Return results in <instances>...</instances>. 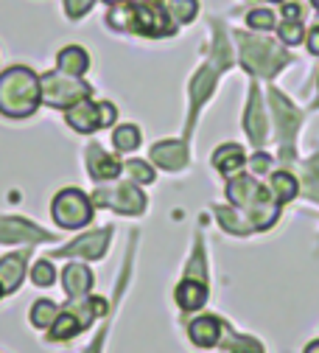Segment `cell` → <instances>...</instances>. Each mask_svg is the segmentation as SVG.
Wrapping results in <instances>:
<instances>
[{
  "label": "cell",
  "mask_w": 319,
  "mask_h": 353,
  "mask_svg": "<svg viewBox=\"0 0 319 353\" xmlns=\"http://www.w3.org/2000/svg\"><path fill=\"white\" fill-rule=\"evenodd\" d=\"M51 239L45 230L34 228L31 222H23V219H6V222H0V241L3 244H31V241H45Z\"/></svg>",
  "instance_id": "obj_9"
},
{
  "label": "cell",
  "mask_w": 319,
  "mask_h": 353,
  "mask_svg": "<svg viewBox=\"0 0 319 353\" xmlns=\"http://www.w3.org/2000/svg\"><path fill=\"white\" fill-rule=\"evenodd\" d=\"M110 236L112 230L104 228L99 233H90V236H81L79 241H73L68 250H59V255H81V258H101L107 244H110Z\"/></svg>",
  "instance_id": "obj_10"
},
{
  "label": "cell",
  "mask_w": 319,
  "mask_h": 353,
  "mask_svg": "<svg viewBox=\"0 0 319 353\" xmlns=\"http://www.w3.org/2000/svg\"><path fill=\"white\" fill-rule=\"evenodd\" d=\"M205 300H207V286L199 283V281H194V278L182 281L176 286V303L185 308V312H196V308L205 305Z\"/></svg>",
  "instance_id": "obj_17"
},
{
  "label": "cell",
  "mask_w": 319,
  "mask_h": 353,
  "mask_svg": "<svg viewBox=\"0 0 319 353\" xmlns=\"http://www.w3.org/2000/svg\"><path fill=\"white\" fill-rule=\"evenodd\" d=\"M269 99H271V112H275V118H278L280 138H291V132L297 129V110H294L291 101H289L286 96H280L278 90H271Z\"/></svg>",
  "instance_id": "obj_13"
},
{
  "label": "cell",
  "mask_w": 319,
  "mask_h": 353,
  "mask_svg": "<svg viewBox=\"0 0 319 353\" xmlns=\"http://www.w3.org/2000/svg\"><path fill=\"white\" fill-rule=\"evenodd\" d=\"M25 255H28V250L6 255L3 261H0V289H3V294L17 292V286L23 283V278H25Z\"/></svg>",
  "instance_id": "obj_11"
},
{
  "label": "cell",
  "mask_w": 319,
  "mask_h": 353,
  "mask_svg": "<svg viewBox=\"0 0 319 353\" xmlns=\"http://www.w3.org/2000/svg\"><path fill=\"white\" fill-rule=\"evenodd\" d=\"M247 23H249L252 28H260V31H266V28H271V26H275V14H271L269 9H255V12H249Z\"/></svg>",
  "instance_id": "obj_30"
},
{
  "label": "cell",
  "mask_w": 319,
  "mask_h": 353,
  "mask_svg": "<svg viewBox=\"0 0 319 353\" xmlns=\"http://www.w3.org/2000/svg\"><path fill=\"white\" fill-rule=\"evenodd\" d=\"M227 196H230V202L236 208H241L255 230H266L269 225L278 222V205L275 196L266 194L252 176H233L230 183H227Z\"/></svg>",
  "instance_id": "obj_2"
},
{
  "label": "cell",
  "mask_w": 319,
  "mask_h": 353,
  "mask_svg": "<svg viewBox=\"0 0 319 353\" xmlns=\"http://www.w3.org/2000/svg\"><path fill=\"white\" fill-rule=\"evenodd\" d=\"M0 294H3V289H0Z\"/></svg>",
  "instance_id": "obj_42"
},
{
  "label": "cell",
  "mask_w": 319,
  "mask_h": 353,
  "mask_svg": "<svg viewBox=\"0 0 319 353\" xmlns=\"http://www.w3.org/2000/svg\"><path fill=\"white\" fill-rule=\"evenodd\" d=\"M62 281H65L68 294L79 300V297H84L90 292V286H93V272H90L84 263H68Z\"/></svg>",
  "instance_id": "obj_16"
},
{
  "label": "cell",
  "mask_w": 319,
  "mask_h": 353,
  "mask_svg": "<svg viewBox=\"0 0 319 353\" xmlns=\"http://www.w3.org/2000/svg\"><path fill=\"white\" fill-rule=\"evenodd\" d=\"M39 87H42V101L51 107H73L76 101L90 96V87L79 76H70L62 70L45 73L39 79Z\"/></svg>",
  "instance_id": "obj_3"
},
{
  "label": "cell",
  "mask_w": 319,
  "mask_h": 353,
  "mask_svg": "<svg viewBox=\"0 0 319 353\" xmlns=\"http://www.w3.org/2000/svg\"><path fill=\"white\" fill-rule=\"evenodd\" d=\"M90 6H93V0H68V14H70L73 20H79Z\"/></svg>",
  "instance_id": "obj_33"
},
{
  "label": "cell",
  "mask_w": 319,
  "mask_h": 353,
  "mask_svg": "<svg viewBox=\"0 0 319 353\" xmlns=\"http://www.w3.org/2000/svg\"><path fill=\"white\" fill-rule=\"evenodd\" d=\"M56 317H59V308H56V303H51V300H39V303H34V308H31V323H34L37 328L54 325Z\"/></svg>",
  "instance_id": "obj_22"
},
{
  "label": "cell",
  "mask_w": 319,
  "mask_h": 353,
  "mask_svg": "<svg viewBox=\"0 0 319 353\" xmlns=\"http://www.w3.org/2000/svg\"><path fill=\"white\" fill-rule=\"evenodd\" d=\"M305 353H319V342H311V345L305 347Z\"/></svg>",
  "instance_id": "obj_38"
},
{
  "label": "cell",
  "mask_w": 319,
  "mask_h": 353,
  "mask_svg": "<svg viewBox=\"0 0 319 353\" xmlns=\"http://www.w3.org/2000/svg\"><path fill=\"white\" fill-rule=\"evenodd\" d=\"M152 157L160 168H168V171H176L188 163V149L185 143H179V141H165V143H157L152 149Z\"/></svg>",
  "instance_id": "obj_12"
},
{
  "label": "cell",
  "mask_w": 319,
  "mask_h": 353,
  "mask_svg": "<svg viewBox=\"0 0 319 353\" xmlns=\"http://www.w3.org/2000/svg\"><path fill=\"white\" fill-rule=\"evenodd\" d=\"M269 165H271V157H269V154H255V157H252V168H255L258 174L269 171Z\"/></svg>",
  "instance_id": "obj_35"
},
{
  "label": "cell",
  "mask_w": 319,
  "mask_h": 353,
  "mask_svg": "<svg viewBox=\"0 0 319 353\" xmlns=\"http://www.w3.org/2000/svg\"><path fill=\"white\" fill-rule=\"evenodd\" d=\"M271 191H275V199H278V202H289V199H294V196H297L300 183L294 180L291 174L278 171L275 176H271Z\"/></svg>",
  "instance_id": "obj_21"
},
{
  "label": "cell",
  "mask_w": 319,
  "mask_h": 353,
  "mask_svg": "<svg viewBox=\"0 0 319 353\" xmlns=\"http://www.w3.org/2000/svg\"><path fill=\"white\" fill-rule=\"evenodd\" d=\"M244 126H247V132H249L252 143L260 146L263 138H266V112H263V107H260V96H258L255 87H252V93H249V107H247Z\"/></svg>",
  "instance_id": "obj_14"
},
{
  "label": "cell",
  "mask_w": 319,
  "mask_h": 353,
  "mask_svg": "<svg viewBox=\"0 0 319 353\" xmlns=\"http://www.w3.org/2000/svg\"><path fill=\"white\" fill-rule=\"evenodd\" d=\"M68 110H70V112H68V123H70L76 132H81V135L101 129V104L90 101V99H81V101H76V104L68 107Z\"/></svg>",
  "instance_id": "obj_8"
},
{
  "label": "cell",
  "mask_w": 319,
  "mask_h": 353,
  "mask_svg": "<svg viewBox=\"0 0 319 353\" xmlns=\"http://www.w3.org/2000/svg\"><path fill=\"white\" fill-rule=\"evenodd\" d=\"M126 171H129L132 180L141 183V185H146V183L154 180V171H152L146 163H141V160H129V163H126Z\"/></svg>",
  "instance_id": "obj_27"
},
{
  "label": "cell",
  "mask_w": 319,
  "mask_h": 353,
  "mask_svg": "<svg viewBox=\"0 0 319 353\" xmlns=\"http://www.w3.org/2000/svg\"><path fill=\"white\" fill-rule=\"evenodd\" d=\"M42 101V87L34 70L12 68L0 76V112L12 118L31 115Z\"/></svg>",
  "instance_id": "obj_1"
},
{
  "label": "cell",
  "mask_w": 319,
  "mask_h": 353,
  "mask_svg": "<svg viewBox=\"0 0 319 353\" xmlns=\"http://www.w3.org/2000/svg\"><path fill=\"white\" fill-rule=\"evenodd\" d=\"M54 222L65 230H79L84 225H90V219H93V199L84 196L81 191L76 188H68L62 194H56L54 199Z\"/></svg>",
  "instance_id": "obj_4"
},
{
  "label": "cell",
  "mask_w": 319,
  "mask_h": 353,
  "mask_svg": "<svg viewBox=\"0 0 319 353\" xmlns=\"http://www.w3.org/2000/svg\"><path fill=\"white\" fill-rule=\"evenodd\" d=\"M87 168L90 174L96 176V180H115V176L121 174V163L110 154H104L99 146L90 149V157H87Z\"/></svg>",
  "instance_id": "obj_18"
},
{
  "label": "cell",
  "mask_w": 319,
  "mask_h": 353,
  "mask_svg": "<svg viewBox=\"0 0 319 353\" xmlns=\"http://www.w3.org/2000/svg\"><path fill=\"white\" fill-rule=\"evenodd\" d=\"M31 278H34L37 286H51L56 281V272H54V267H51L48 261H39L37 267L31 270Z\"/></svg>",
  "instance_id": "obj_29"
},
{
  "label": "cell",
  "mask_w": 319,
  "mask_h": 353,
  "mask_svg": "<svg viewBox=\"0 0 319 353\" xmlns=\"http://www.w3.org/2000/svg\"><path fill=\"white\" fill-rule=\"evenodd\" d=\"M213 81H216V70H202L196 79H194V84H191V96H194V110H199V104H202V99H207L210 96V87H213Z\"/></svg>",
  "instance_id": "obj_25"
},
{
  "label": "cell",
  "mask_w": 319,
  "mask_h": 353,
  "mask_svg": "<svg viewBox=\"0 0 319 353\" xmlns=\"http://www.w3.org/2000/svg\"><path fill=\"white\" fill-rule=\"evenodd\" d=\"M129 28L141 31L146 37H168V34H174V23L165 17V12L160 6H132Z\"/></svg>",
  "instance_id": "obj_6"
},
{
  "label": "cell",
  "mask_w": 319,
  "mask_h": 353,
  "mask_svg": "<svg viewBox=\"0 0 319 353\" xmlns=\"http://www.w3.org/2000/svg\"><path fill=\"white\" fill-rule=\"evenodd\" d=\"M104 3H121V0H104Z\"/></svg>",
  "instance_id": "obj_40"
},
{
  "label": "cell",
  "mask_w": 319,
  "mask_h": 353,
  "mask_svg": "<svg viewBox=\"0 0 319 353\" xmlns=\"http://www.w3.org/2000/svg\"><path fill=\"white\" fill-rule=\"evenodd\" d=\"M305 171H308V196L319 199V160H311Z\"/></svg>",
  "instance_id": "obj_32"
},
{
  "label": "cell",
  "mask_w": 319,
  "mask_h": 353,
  "mask_svg": "<svg viewBox=\"0 0 319 353\" xmlns=\"http://www.w3.org/2000/svg\"><path fill=\"white\" fill-rule=\"evenodd\" d=\"M311 3H313V9H319V0H311Z\"/></svg>",
  "instance_id": "obj_39"
},
{
  "label": "cell",
  "mask_w": 319,
  "mask_h": 353,
  "mask_svg": "<svg viewBox=\"0 0 319 353\" xmlns=\"http://www.w3.org/2000/svg\"><path fill=\"white\" fill-rule=\"evenodd\" d=\"M56 62H59V70H62V73H70V76H81V73H87V68H90V57H87V51L79 48V46H70V48L59 51Z\"/></svg>",
  "instance_id": "obj_20"
},
{
  "label": "cell",
  "mask_w": 319,
  "mask_h": 353,
  "mask_svg": "<svg viewBox=\"0 0 319 353\" xmlns=\"http://www.w3.org/2000/svg\"><path fill=\"white\" fill-rule=\"evenodd\" d=\"M112 143L118 152H132V149H138L141 146V129L138 126H118L115 129V135H112Z\"/></svg>",
  "instance_id": "obj_24"
},
{
  "label": "cell",
  "mask_w": 319,
  "mask_h": 353,
  "mask_svg": "<svg viewBox=\"0 0 319 353\" xmlns=\"http://www.w3.org/2000/svg\"><path fill=\"white\" fill-rule=\"evenodd\" d=\"M93 202L99 205H107V208H115L121 213H141L146 208V196L134 188V185H118L115 191H96Z\"/></svg>",
  "instance_id": "obj_7"
},
{
  "label": "cell",
  "mask_w": 319,
  "mask_h": 353,
  "mask_svg": "<svg viewBox=\"0 0 319 353\" xmlns=\"http://www.w3.org/2000/svg\"><path fill=\"white\" fill-rule=\"evenodd\" d=\"M278 31H280V39L286 42V46H297V42L302 39V34H305L300 20H286V23H280Z\"/></svg>",
  "instance_id": "obj_28"
},
{
  "label": "cell",
  "mask_w": 319,
  "mask_h": 353,
  "mask_svg": "<svg viewBox=\"0 0 319 353\" xmlns=\"http://www.w3.org/2000/svg\"><path fill=\"white\" fill-rule=\"evenodd\" d=\"M227 353H263V350H260V345H258L255 339L238 336V339L230 342V350H227Z\"/></svg>",
  "instance_id": "obj_31"
},
{
  "label": "cell",
  "mask_w": 319,
  "mask_h": 353,
  "mask_svg": "<svg viewBox=\"0 0 319 353\" xmlns=\"http://www.w3.org/2000/svg\"><path fill=\"white\" fill-rule=\"evenodd\" d=\"M168 14L174 23H191L196 17V0H168Z\"/></svg>",
  "instance_id": "obj_26"
},
{
  "label": "cell",
  "mask_w": 319,
  "mask_h": 353,
  "mask_svg": "<svg viewBox=\"0 0 319 353\" xmlns=\"http://www.w3.org/2000/svg\"><path fill=\"white\" fill-rule=\"evenodd\" d=\"M115 107L112 104H107V101H101V126H110L112 121H115Z\"/></svg>",
  "instance_id": "obj_34"
},
{
  "label": "cell",
  "mask_w": 319,
  "mask_h": 353,
  "mask_svg": "<svg viewBox=\"0 0 319 353\" xmlns=\"http://www.w3.org/2000/svg\"><path fill=\"white\" fill-rule=\"evenodd\" d=\"M244 163H247V154H244V149L236 146V143H227V146L216 149V154H213V165H216L224 176H236V174L244 168Z\"/></svg>",
  "instance_id": "obj_15"
},
{
  "label": "cell",
  "mask_w": 319,
  "mask_h": 353,
  "mask_svg": "<svg viewBox=\"0 0 319 353\" xmlns=\"http://www.w3.org/2000/svg\"><path fill=\"white\" fill-rule=\"evenodd\" d=\"M81 325H84V320H79L73 312H65V314H59V317H56V323L51 325V336H54V339L76 336V334L81 331Z\"/></svg>",
  "instance_id": "obj_23"
},
{
  "label": "cell",
  "mask_w": 319,
  "mask_h": 353,
  "mask_svg": "<svg viewBox=\"0 0 319 353\" xmlns=\"http://www.w3.org/2000/svg\"><path fill=\"white\" fill-rule=\"evenodd\" d=\"M188 334H191L194 345H199V347H213V345L221 339V323H218L216 317H199V320L191 323Z\"/></svg>",
  "instance_id": "obj_19"
},
{
  "label": "cell",
  "mask_w": 319,
  "mask_h": 353,
  "mask_svg": "<svg viewBox=\"0 0 319 353\" xmlns=\"http://www.w3.org/2000/svg\"><path fill=\"white\" fill-rule=\"evenodd\" d=\"M238 39H241V59H244L247 70H252V73L271 76L280 65H286V59H289L280 48H271V42L247 39V37H238Z\"/></svg>",
  "instance_id": "obj_5"
},
{
  "label": "cell",
  "mask_w": 319,
  "mask_h": 353,
  "mask_svg": "<svg viewBox=\"0 0 319 353\" xmlns=\"http://www.w3.org/2000/svg\"><path fill=\"white\" fill-rule=\"evenodd\" d=\"M308 48H311V54H319V26L311 31V37H308Z\"/></svg>",
  "instance_id": "obj_37"
},
{
  "label": "cell",
  "mask_w": 319,
  "mask_h": 353,
  "mask_svg": "<svg viewBox=\"0 0 319 353\" xmlns=\"http://www.w3.org/2000/svg\"><path fill=\"white\" fill-rule=\"evenodd\" d=\"M90 353H99V345H96V347H93V350H90Z\"/></svg>",
  "instance_id": "obj_41"
},
{
  "label": "cell",
  "mask_w": 319,
  "mask_h": 353,
  "mask_svg": "<svg viewBox=\"0 0 319 353\" xmlns=\"http://www.w3.org/2000/svg\"><path fill=\"white\" fill-rule=\"evenodd\" d=\"M283 14H286V20H300V17H302V12H300L297 3H286V6H283Z\"/></svg>",
  "instance_id": "obj_36"
}]
</instances>
